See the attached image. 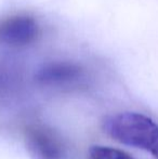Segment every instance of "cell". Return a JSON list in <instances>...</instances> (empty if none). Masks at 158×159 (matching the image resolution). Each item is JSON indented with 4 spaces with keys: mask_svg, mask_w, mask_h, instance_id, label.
<instances>
[{
    "mask_svg": "<svg viewBox=\"0 0 158 159\" xmlns=\"http://www.w3.org/2000/svg\"><path fill=\"white\" fill-rule=\"evenodd\" d=\"M41 28L34 16L25 13L12 14L0 20V44L10 48H23L35 43Z\"/></svg>",
    "mask_w": 158,
    "mask_h": 159,
    "instance_id": "2",
    "label": "cell"
},
{
    "mask_svg": "<svg viewBox=\"0 0 158 159\" xmlns=\"http://www.w3.org/2000/svg\"><path fill=\"white\" fill-rule=\"evenodd\" d=\"M25 143L32 159H64V146L51 129L32 126L25 132Z\"/></svg>",
    "mask_w": 158,
    "mask_h": 159,
    "instance_id": "3",
    "label": "cell"
},
{
    "mask_svg": "<svg viewBox=\"0 0 158 159\" xmlns=\"http://www.w3.org/2000/svg\"><path fill=\"white\" fill-rule=\"evenodd\" d=\"M89 159H134L118 148L108 146H95L89 149Z\"/></svg>",
    "mask_w": 158,
    "mask_h": 159,
    "instance_id": "5",
    "label": "cell"
},
{
    "mask_svg": "<svg viewBox=\"0 0 158 159\" xmlns=\"http://www.w3.org/2000/svg\"><path fill=\"white\" fill-rule=\"evenodd\" d=\"M102 128L113 140L143 149L158 159V124L152 118L124 111L106 117Z\"/></svg>",
    "mask_w": 158,
    "mask_h": 159,
    "instance_id": "1",
    "label": "cell"
},
{
    "mask_svg": "<svg viewBox=\"0 0 158 159\" xmlns=\"http://www.w3.org/2000/svg\"><path fill=\"white\" fill-rule=\"evenodd\" d=\"M84 69L73 62H52L44 65L37 73V81L44 86H65L80 80Z\"/></svg>",
    "mask_w": 158,
    "mask_h": 159,
    "instance_id": "4",
    "label": "cell"
}]
</instances>
